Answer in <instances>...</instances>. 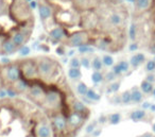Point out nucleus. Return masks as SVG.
Here are the masks:
<instances>
[{"instance_id": "obj_1", "label": "nucleus", "mask_w": 155, "mask_h": 137, "mask_svg": "<svg viewBox=\"0 0 155 137\" xmlns=\"http://www.w3.org/2000/svg\"><path fill=\"white\" fill-rule=\"evenodd\" d=\"M37 70H38L39 79L48 80L53 78L58 69V63L48 56H39L36 58Z\"/></svg>"}, {"instance_id": "obj_2", "label": "nucleus", "mask_w": 155, "mask_h": 137, "mask_svg": "<svg viewBox=\"0 0 155 137\" xmlns=\"http://www.w3.org/2000/svg\"><path fill=\"white\" fill-rule=\"evenodd\" d=\"M22 77L21 70H20L19 63L12 62L8 66H2L1 68V79L8 83L10 86L13 85L17 80H19Z\"/></svg>"}, {"instance_id": "obj_3", "label": "nucleus", "mask_w": 155, "mask_h": 137, "mask_svg": "<svg viewBox=\"0 0 155 137\" xmlns=\"http://www.w3.org/2000/svg\"><path fill=\"white\" fill-rule=\"evenodd\" d=\"M41 104L50 111H58L62 105V95L56 89H49L46 92L45 98Z\"/></svg>"}, {"instance_id": "obj_4", "label": "nucleus", "mask_w": 155, "mask_h": 137, "mask_svg": "<svg viewBox=\"0 0 155 137\" xmlns=\"http://www.w3.org/2000/svg\"><path fill=\"white\" fill-rule=\"evenodd\" d=\"M89 42H91L89 33L86 30H81L69 35L65 43L67 44V46L71 48H79L83 45L89 44Z\"/></svg>"}, {"instance_id": "obj_5", "label": "nucleus", "mask_w": 155, "mask_h": 137, "mask_svg": "<svg viewBox=\"0 0 155 137\" xmlns=\"http://www.w3.org/2000/svg\"><path fill=\"white\" fill-rule=\"evenodd\" d=\"M19 65H20V70H21V75L25 79H27L28 81L39 79L36 60H25L21 63H19Z\"/></svg>"}, {"instance_id": "obj_6", "label": "nucleus", "mask_w": 155, "mask_h": 137, "mask_svg": "<svg viewBox=\"0 0 155 137\" xmlns=\"http://www.w3.org/2000/svg\"><path fill=\"white\" fill-rule=\"evenodd\" d=\"M125 13L122 11V9H113L110 10V12H108V15L106 17V22L108 26H110L112 28L115 29H120L125 25Z\"/></svg>"}, {"instance_id": "obj_7", "label": "nucleus", "mask_w": 155, "mask_h": 137, "mask_svg": "<svg viewBox=\"0 0 155 137\" xmlns=\"http://www.w3.org/2000/svg\"><path fill=\"white\" fill-rule=\"evenodd\" d=\"M30 34H31V27H28L27 25H25V26L21 27L20 29H17V30L15 29V30L10 34V38L13 41V43L15 44L18 49H19L21 46L26 45Z\"/></svg>"}, {"instance_id": "obj_8", "label": "nucleus", "mask_w": 155, "mask_h": 137, "mask_svg": "<svg viewBox=\"0 0 155 137\" xmlns=\"http://www.w3.org/2000/svg\"><path fill=\"white\" fill-rule=\"evenodd\" d=\"M51 128L55 134H63L66 133L68 130V122L67 118L64 115L60 113H56L53 117L51 118Z\"/></svg>"}, {"instance_id": "obj_9", "label": "nucleus", "mask_w": 155, "mask_h": 137, "mask_svg": "<svg viewBox=\"0 0 155 137\" xmlns=\"http://www.w3.org/2000/svg\"><path fill=\"white\" fill-rule=\"evenodd\" d=\"M68 32L64 27H55L52 30H50L48 34V38L52 44H63L68 38Z\"/></svg>"}, {"instance_id": "obj_10", "label": "nucleus", "mask_w": 155, "mask_h": 137, "mask_svg": "<svg viewBox=\"0 0 155 137\" xmlns=\"http://www.w3.org/2000/svg\"><path fill=\"white\" fill-rule=\"evenodd\" d=\"M134 12L137 15H141L151 11L155 5V0H135L134 1Z\"/></svg>"}, {"instance_id": "obj_11", "label": "nucleus", "mask_w": 155, "mask_h": 137, "mask_svg": "<svg viewBox=\"0 0 155 137\" xmlns=\"http://www.w3.org/2000/svg\"><path fill=\"white\" fill-rule=\"evenodd\" d=\"M27 95H28L29 98H30L32 101H34V102L43 103L44 98H45V95H46V90L43 88V86L34 84V85L30 86V89H29V92Z\"/></svg>"}, {"instance_id": "obj_12", "label": "nucleus", "mask_w": 155, "mask_h": 137, "mask_svg": "<svg viewBox=\"0 0 155 137\" xmlns=\"http://www.w3.org/2000/svg\"><path fill=\"white\" fill-rule=\"evenodd\" d=\"M86 121L84 117H82L79 114L71 112L68 116H67V122H68V128L69 130H79L82 128L84 122Z\"/></svg>"}, {"instance_id": "obj_13", "label": "nucleus", "mask_w": 155, "mask_h": 137, "mask_svg": "<svg viewBox=\"0 0 155 137\" xmlns=\"http://www.w3.org/2000/svg\"><path fill=\"white\" fill-rule=\"evenodd\" d=\"M37 9H38L39 18H41V22H46L47 20H49L54 14L53 7H52L51 5H49V3L45 2V1L38 3V7H37Z\"/></svg>"}, {"instance_id": "obj_14", "label": "nucleus", "mask_w": 155, "mask_h": 137, "mask_svg": "<svg viewBox=\"0 0 155 137\" xmlns=\"http://www.w3.org/2000/svg\"><path fill=\"white\" fill-rule=\"evenodd\" d=\"M71 109H72V112L84 117L85 119H87L89 117V115H91L89 109L86 106V104L83 101L80 100H73V102L71 103Z\"/></svg>"}, {"instance_id": "obj_15", "label": "nucleus", "mask_w": 155, "mask_h": 137, "mask_svg": "<svg viewBox=\"0 0 155 137\" xmlns=\"http://www.w3.org/2000/svg\"><path fill=\"white\" fill-rule=\"evenodd\" d=\"M17 51H18L17 46L13 43V41L10 37H7V39L3 42L2 45H1V48H0V54H2V55L5 56L13 55Z\"/></svg>"}, {"instance_id": "obj_16", "label": "nucleus", "mask_w": 155, "mask_h": 137, "mask_svg": "<svg viewBox=\"0 0 155 137\" xmlns=\"http://www.w3.org/2000/svg\"><path fill=\"white\" fill-rule=\"evenodd\" d=\"M130 119L134 122H139V121H143V120H149L152 119L153 116H150L149 117V113H147V111L142 109H134V111L131 112L130 114Z\"/></svg>"}, {"instance_id": "obj_17", "label": "nucleus", "mask_w": 155, "mask_h": 137, "mask_svg": "<svg viewBox=\"0 0 155 137\" xmlns=\"http://www.w3.org/2000/svg\"><path fill=\"white\" fill-rule=\"evenodd\" d=\"M35 133H36V137H51L52 134V128L48 122L43 121L39 122L38 125L35 129Z\"/></svg>"}, {"instance_id": "obj_18", "label": "nucleus", "mask_w": 155, "mask_h": 137, "mask_svg": "<svg viewBox=\"0 0 155 137\" xmlns=\"http://www.w3.org/2000/svg\"><path fill=\"white\" fill-rule=\"evenodd\" d=\"M130 67H131L130 62H127V61H125V60H121L120 62H118L117 64H115L114 66H113L112 70L117 77H120V75H122L123 73L129 72Z\"/></svg>"}, {"instance_id": "obj_19", "label": "nucleus", "mask_w": 155, "mask_h": 137, "mask_svg": "<svg viewBox=\"0 0 155 137\" xmlns=\"http://www.w3.org/2000/svg\"><path fill=\"white\" fill-rule=\"evenodd\" d=\"M11 86L20 95V94H28L31 85H30V83H29L28 80L25 79L24 77H21L19 80H17V81Z\"/></svg>"}, {"instance_id": "obj_20", "label": "nucleus", "mask_w": 155, "mask_h": 137, "mask_svg": "<svg viewBox=\"0 0 155 137\" xmlns=\"http://www.w3.org/2000/svg\"><path fill=\"white\" fill-rule=\"evenodd\" d=\"M129 62H130V65H131L132 68L136 69V68H138L140 65L146 63L147 58H146V55H144L142 52H137V53H135L134 55L131 56Z\"/></svg>"}, {"instance_id": "obj_21", "label": "nucleus", "mask_w": 155, "mask_h": 137, "mask_svg": "<svg viewBox=\"0 0 155 137\" xmlns=\"http://www.w3.org/2000/svg\"><path fill=\"white\" fill-rule=\"evenodd\" d=\"M95 46L97 49L102 50V51H108L112 46V42L110 39L106 38V37H102V38H98L95 43Z\"/></svg>"}, {"instance_id": "obj_22", "label": "nucleus", "mask_w": 155, "mask_h": 137, "mask_svg": "<svg viewBox=\"0 0 155 137\" xmlns=\"http://www.w3.org/2000/svg\"><path fill=\"white\" fill-rule=\"evenodd\" d=\"M132 92V103H141L143 100V92L140 90L138 86H133L131 89Z\"/></svg>"}, {"instance_id": "obj_23", "label": "nucleus", "mask_w": 155, "mask_h": 137, "mask_svg": "<svg viewBox=\"0 0 155 137\" xmlns=\"http://www.w3.org/2000/svg\"><path fill=\"white\" fill-rule=\"evenodd\" d=\"M67 75L72 81H79L82 78V72L79 68H71L70 67L67 71Z\"/></svg>"}, {"instance_id": "obj_24", "label": "nucleus", "mask_w": 155, "mask_h": 137, "mask_svg": "<svg viewBox=\"0 0 155 137\" xmlns=\"http://www.w3.org/2000/svg\"><path fill=\"white\" fill-rule=\"evenodd\" d=\"M140 90L143 92V95H151L154 89V84L150 83L148 82L147 80H143V81L140 83V86H139Z\"/></svg>"}, {"instance_id": "obj_25", "label": "nucleus", "mask_w": 155, "mask_h": 137, "mask_svg": "<svg viewBox=\"0 0 155 137\" xmlns=\"http://www.w3.org/2000/svg\"><path fill=\"white\" fill-rule=\"evenodd\" d=\"M120 86H121V81H114L112 83H108V85L106 86V89L105 92L107 95L110 94H116L118 92V90L120 89Z\"/></svg>"}, {"instance_id": "obj_26", "label": "nucleus", "mask_w": 155, "mask_h": 137, "mask_svg": "<svg viewBox=\"0 0 155 137\" xmlns=\"http://www.w3.org/2000/svg\"><path fill=\"white\" fill-rule=\"evenodd\" d=\"M84 97H86L91 102H98V101H100V99H101V95L98 94L94 88H88V92H87L86 96H84Z\"/></svg>"}, {"instance_id": "obj_27", "label": "nucleus", "mask_w": 155, "mask_h": 137, "mask_svg": "<svg viewBox=\"0 0 155 137\" xmlns=\"http://www.w3.org/2000/svg\"><path fill=\"white\" fill-rule=\"evenodd\" d=\"M137 36H138V27L135 22H132L129 28V38L131 39V42H136Z\"/></svg>"}, {"instance_id": "obj_28", "label": "nucleus", "mask_w": 155, "mask_h": 137, "mask_svg": "<svg viewBox=\"0 0 155 137\" xmlns=\"http://www.w3.org/2000/svg\"><path fill=\"white\" fill-rule=\"evenodd\" d=\"M104 65L102 62V58L100 56H95V58L91 60V68L96 71H101L103 69Z\"/></svg>"}, {"instance_id": "obj_29", "label": "nucleus", "mask_w": 155, "mask_h": 137, "mask_svg": "<svg viewBox=\"0 0 155 137\" xmlns=\"http://www.w3.org/2000/svg\"><path fill=\"white\" fill-rule=\"evenodd\" d=\"M91 82H93L94 84H96V85H98V84L104 82V75L102 73V71H96L95 70L93 73H91Z\"/></svg>"}, {"instance_id": "obj_30", "label": "nucleus", "mask_w": 155, "mask_h": 137, "mask_svg": "<svg viewBox=\"0 0 155 137\" xmlns=\"http://www.w3.org/2000/svg\"><path fill=\"white\" fill-rule=\"evenodd\" d=\"M121 122V114L120 113H112L108 115V121L110 125H117Z\"/></svg>"}, {"instance_id": "obj_31", "label": "nucleus", "mask_w": 155, "mask_h": 137, "mask_svg": "<svg viewBox=\"0 0 155 137\" xmlns=\"http://www.w3.org/2000/svg\"><path fill=\"white\" fill-rule=\"evenodd\" d=\"M88 86H87L86 83H84V82H79V83L77 84V86H75V89H77V92L79 95H80L81 97H84L86 96L87 92H88Z\"/></svg>"}, {"instance_id": "obj_32", "label": "nucleus", "mask_w": 155, "mask_h": 137, "mask_svg": "<svg viewBox=\"0 0 155 137\" xmlns=\"http://www.w3.org/2000/svg\"><path fill=\"white\" fill-rule=\"evenodd\" d=\"M78 51L80 54H88V53H94L96 51V48L94 46H91L89 44L83 45L81 47L78 48Z\"/></svg>"}, {"instance_id": "obj_33", "label": "nucleus", "mask_w": 155, "mask_h": 137, "mask_svg": "<svg viewBox=\"0 0 155 137\" xmlns=\"http://www.w3.org/2000/svg\"><path fill=\"white\" fill-rule=\"evenodd\" d=\"M121 101H122L123 105H129L132 103V92L131 90H124L121 94Z\"/></svg>"}, {"instance_id": "obj_34", "label": "nucleus", "mask_w": 155, "mask_h": 137, "mask_svg": "<svg viewBox=\"0 0 155 137\" xmlns=\"http://www.w3.org/2000/svg\"><path fill=\"white\" fill-rule=\"evenodd\" d=\"M101 58H102V62H103L104 67H113L115 65L114 58L112 55H110V54H104Z\"/></svg>"}, {"instance_id": "obj_35", "label": "nucleus", "mask_w": 155, "mask_h": 137, "mask_svg": "<svg viewBox=\"0 0 155 137\" xmlns=\"http://www.w3.org/2000/svg\"><path fill=\"white\" fill-rule=\"evenodd\" d=\"M117 78L118 77L113 72V70L107 71V72L104 73V82H105V83H112V82L116 81Z\"/></svg>"}, {"instance_id": "obj_36", "label": "nucleus", "mask_w": 155, "mask_h": 137, "mask_svg": "<svg viewBox=\"0 0 155 137\" xmlns=\"http://www.w3.org/2000/svg\"><path fill=\"white\" fill-rule=\"evenodd\" d=\"M17 52H18V54H19V56H21V58H26V56H28L29 54L31 53V48L27 45H24L18 49Z\"/></svg>"}, {"instance_id": "obj_37", "label": "nucleus", "mask_w": 155, "mask_h": 137, "mask_svg": "<svg viewBox=\"0 0 155 137\" xmlns=\"http://www.w3.org/2000/svg\"><path fill=\"white\" fill-rule=\"evenodd\" d=\"M98 124H99L98 123V120H93V122H89L86 128H85V133H86L87 135H89V134L91 135V133L97 129Z\"/></svg>"}, {"instance_id": "obj_38", "label": "nucleus", "mask_w": 155, "mask_h": 137, "mask_svg": "<svg viewBox=\"0 0 155 137\" xmlns=\"http://www.w3.org/2000/svg\"><path fill=\"white\" fill-rule=\"evenodd\" d=\"M144 70L147 72H155V61L153 60H148L146 62V65H144Z\"/></svg>"}, {"instance_id": "obj_39", "label": "nucleus", "mask_w": 155, "mask_h": 137, "mask_svg": "<svg viewBox=\"0 0 155 137\" xmlns=\"http://www.w3.org/2000/svg\"><path fill=\"white\" fill-rule=\"evenodd\" d=\"M69 66L71 67V68H79L80 69L81 67H82V65H81V58H71L70 62H69Z\"/></svg>"}, {"instance_id": "obj_40", "label": "nucleus", "mask_w": 155, "mask_h": 137, "mask_svg": "<svg viewBox=\"0 0 155 137\" xmlns=\"http://www.w3.org/2000/svg\"><path fill=\"white\" fill-rule=\"evenodd\" d=\"M5 89H7V94H8V98H10V99H14V98H16V97L18 96V92H16L15 89H14L12 86H8V87H5Z\"/></svg>"}, {"instance_id": "obj_41", "label": "nucleus", "mask_w": 155, "mask_h": 137, "mask_svg": "<svg viewBox=\"0 0 155 137\" xmlns=\"http://www.w3.org/2000/svg\"><path fill=\"white\" fill-rule=\"evenodd\" d=\"M81 65L85 69H89L91 67V60L87 56H83V58H81Z\"/></svg>"}, {"instance_id": "obj_42", "label": "nucleus", "mask_w": 155, "mask_h": 137, "mask_svg": "<svg viewBox=\"0 0 155 137\" xmlns=\"http://www.w3.org/2000/svg\"><path fill=\"white\" fill-rule=\"evenodd\" d=\"M55 52L58 56H65L67 54V51H66V47L63 45H58L55 49Z\"/></svg>"}, {"instance_id": "obj_43", "label": "nucleus", "mask_w": 155, "mask_h": 137, "mask_svg": "<svg viewBox=\"0 0 155 137\" xmlns=\"http://www.w3.org/2000/svg\"><path fill=\"white\" fill-rule=\"evenodd\" d=\"M110 102H112L114 105L122 104V101H121V95H115V96H113L112 99H110Z\"/></svg>"}, {"instance_id": "obj_44", "label": "nucleus", "mask_w": 155, "mask_h": 137, "mask_svg": "<svg viewBox=\"0 0 155 137\" xmlns=\"http://www.w3.org/2000/svg\"><path fill=\"white\" fill-rule=\"evenodd\" d=\"M108 121V115H105V114H101L98 118V123L99 124H105L107 123Z\"/></svg>"}, {"instance_id": "obj_45", "label": "nucleus", "mask_w": 155, "mask_h": 137, "mask_svg": "<svg viewBox=\"0 0 155 137\" xmlns=\"http://www.w3.org/2000/svg\"><path fill=\"white\" fill-rule=\"evenodd\" d=\"M144 80H147V81L152 84H155V72H149L148 75H146Z\"/></svg>"}, {"instance_id": "obj_46", "label": "nucleus", "mask_w": 155, "mask_h": 137, "mask_svg": "<svg viewBox=\"0 0 155 137\" xmlns=\"http://www.w3.org/2000/svg\"><path fill=\"white\" fill-rule=\"evenodd\" d=\"M138 48H139V45H138V43H136V42H132V43L129 45V50H130L131 52L137 51Z\"/></svg>"}, {"instance_id": "obj_47", "label": "nucleus", "mask_w": 155, "mask_h": 137, "mask_svg": "<svg viewBox=\"0 0 155 137\" xmlns=\"http://www.w3.org/2000/svg\"><path fill=\"white\" fill-rule=\"evenodd\" d=\"M12 63V61L10 60L8 56H3V58H0V64L2 65V66H8Z\"/></svg>"}, {"instance_id": "obj_48", "label": "nucleus", "mask_w": 155, "mask_h": 137, "mask_svg": "<svg viewBox=\"0 0 155 137\" xmlns=\"http://www.w3.org/2000/svg\"><path fill=\"white\" fill-rule=\"evenodd\" d=\"M7 98H8L7 89H5V87H1L0 88V99L3 100V99H7Z\"/></svg>"}, {"instance_id": "obj_49", "label": "nucleus", "mask_w": 155, "mask_h": 137, "mask_svg": "<svg viewBox=\"0 0 155 137\" xmlns=\"http://www.w3.org/2000/svg\"><path fill=\"white\" fill-rule=\"evenodd\" d=\"M151 104H152V103L149 102V101H144V102L141 103V109H144V111H149L151 107Z\"/></svg>"}, {"instance_id": "obj_50", "label": "nucleus", "mask_w": 155, "mask_h": 137, "mask_svg": "<svg viewBox=\"0 0 155 137\" xmlns=\"http://www.w3.org/2000/svg\"><path fill=\"white\" fill-rule=\"evenodd\" d=\"M101 133H102V129L97 128L93 133H91V137H99L100 135H101Z\"/></svg>"}, {"instance_id": "obj_51", "label": "nucleus", "mask_w": 155, "mask_h": 137, "mask_svg": "<svg viewBox=\"0 0 155 137\" xmlns=\"http://www.w3.org/2000/svg\"><path fill=\"white\" fill-rule=\"evenodd\" d=\"M74 53H75V49H74V48H72V49H70L69 51H67V54H66V55L68 56V58H73Z\"/></svg>"}, {"instance_id": "obj_52", "label": "nucleus", "mask_w": 155, "mask_h": 137, "mask_svg": "<svg viewBox=\"0 0 155 137\" xmlns=\"http://www.w3.org/2000/svg\"><path fill=\"white\" fill-rule=\"evenodd\" d=\"M29 5H30L31 9H36L37 7H38V5H37L36 1H34V0H32V1H30L29 2Z\"/></svg>"}, {"instance_id": "obj_53", "label": "nucleus", "mask_w": 155, "mask_h": 137, "mask_svg": "<svg viewBox=\"0 0 155 137\" xmlns=\"http://www.w3.org/2000/svg\"><path fill=\"white\" fill-rule=\"evenodd\" d=\"M149 50H150L151 53L154 55V54H155V44H151L150 47H149Z\"/></svg>"}, {"instance_id": "obj_54", "label": "nucleus", "mask_w": 155, "mask_h": 137, "mask_svg": "<svg viewBox=\"0 0 155 137\" xmlns=\"http://www.w3.org/2000/svg\"><path fill=\"white\" fill-rule=\"evenodd\" d=\"M138 137H154V135L152 134V133H144V134L140 135V136Z\"/></svg>"}, {"instance_id": "obj_55", "label": "nucleus", "mask_w": 155, "mask_h": 137, "mask_svg": "<svg viewBox=\"0 0 155 137\" xmlns=\"http://www.w3.org/2000/svg\"><path fill=\"white\" fill-rule=\"evenodd\" d=\"M149 111H150L152 114L155 113V104H154V103H152V104H151V107H150V109H149Z\"/></svg>"}, {"instance_id": "obj_56", "label": "nucleus", "mask_w": 155, "mask_h": 137, "mask_svg": "<svg viewBox=\"0 0 155 137\" xmlns=\"http://www.w3.org/2000/svg\"><path fill=\"white\" fill-rule=\"evenodd\" d=\"M152 132H153V133H154V134H155V122H154V123L152 124Z\"/></svg>"}, {"instance_id": "obj_57", "label": "nucleus", "mask_w": 155, "mask_h": 137, "mask_svg": "<svg viewBox=\"0 0 155 137\" xmlns=\"http://www.w3.org/2000/svg\"><path fill=\"white\" fill-rule=\"evenodd\" d=\"M153 96V98L155 99V87H154V89H153V92H152V94H151Z\"/></svg>"}, {"instance_id": "obj_58", "label": "nucleus", "mask_w": 155, "mask_h": 137, "mask_svg": "<svg viewBox=\"0 0 155 137\" xmlns=\"http://www.w3.org/2000/svg\"><path fill=\"white\" fill-rule=\"evenodd\" d=\"M152 44H155V32H154V35H153V43Z\"/></svg>"}, {"instance_id": "obj_59", "label": "nucleus", "mask_w": 155, "mask_h": 137, "mask_svg": "<svg viewBox=\"0 0 155 137\" xmlns=\"http://www.w3.org/2000/svg\"><path fill=\"white\" fill-rule=\"evenodd\" d=\"M127 1H129V2H132V3H134V1H135V0H127Z\"/></svg>"}, {"instance_id": "obj_60", "label": "nucleus", "mask_w": 155, "mask_h": 137, "mask_svg": "<svg viewBox=\"0 0 155 137\" xmlns=\"http://www.w3.org/2000/svg\"><path fill=\"white\" fill-rule=\"evenodd\" d=\"M0 79H1V68H0Z\"/></svg>"}, {"instance_id": "obj_61", "label": "nucleus", "mask_w": 155, "mask_h": 137, "mask_svg": "<svg viewBox=\"0 0 155 137\" xmlns=\"http://www.w3.org/2000/svg\"><path fill=\"white\" fill-rule=\"evenodd\" d=\"M1 30H2V28H1V26H0V32H1Z\"/></svg>"}, {"instance_id": "obj_62", "label": "nucleus", "mask_w": 155, "mask_h": 137, "mask_svg": "<svg viewBox=\"0 0 155 137\" xmlns=\"http://www.w3.org/2000/svg\"><path fill=\"white\" fill-rule=\"evenodd\" d=\"M153 60H154V61H155V54H154V56H153Z\"/></svg>"}, {"instance_id": "obj_63", "label": "nucleus", "mask_w": 155, "mask_h": 137, "mask_svg": "<svg viewBox=\"0 0 155 137\" xmlns=\"http://www.w3.org/2000/svg\"><path fill=\"white\" fill-rule=\"evenodd\" d=\"M86 137H87V136H86Z\"/></svg>"}]
</instances>
